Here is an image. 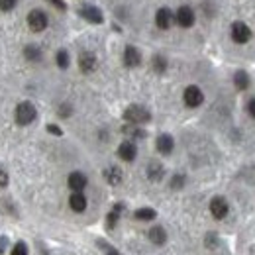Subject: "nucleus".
<instances>
[{
	"label": "nucleus",
	"instance_id": "nucleus-28",
	"mask_svg": "<svg viewBox=\"0 0 255 255\" xmlns=\"http://www.w3.org/2000/svg\"><path fill=\"white\" fill-rule=\"evenodd\" d=\"M183 185H185V177H183V175H175L173 181H171V187H173V189H181Z\"/></svg>",
	"mask_w": 255,
	"mask_h": 255
},
{
	"label": "nucleus",
	"instance_id": "nucleus-33",
	"mask_svg": "<svg viewBox=\"0 0 255 255\" xmlns=\"http://www.w3.org/2000/svg\"><path fill=\"white\" fill-rule=\"evenodd\" d=\"M69 112H71V108H69V106H61V110H59V114H61V116H69Z\"/></svg>",
	"mask_w": 255,
	"mask_h": 255
},
{
	"label": "nucleus",
	"instance_id": "nucleus-1",
	"mask_svg": "<svg viewBox=\"0 0 255 255\" xmlns=\"http://www.w3.org/2000/svg\"><path fill=\"white\" fill-rule=\"evenodd\" d=\"M124 120L129 122V124H145V122H149L151 120V114H149V110L145 108V106H139V104H131V106H128L126 112H124Z\"/></svg>",
	"mask_w": 255,
	"mask_h": 255
},
{
	"label": "nucleus",
	"instance_id": "nucleus-16",
	"mask_svg": "<svg viewBox=\"0 0 255 255\" xmlns=\"http://www.w3.org/2000/svg\"><path fill=\"white\" fill-rule=\"evenodd\" d=\"M147 177H149V181H161L163 179V165L157 163V161H151L149 165H147Z\"/></svg>",
	"mask_w": 255,
	"mask_h": 255
},
{
	"label": "nucleus",
	"instance_id": "nucleus-6",
	"mask_svg": "<svg viewBox=\"0 0 255 255\" xmlns=\"http://www.w3.org/2000/svg\"><path fill=\"white\" fill-rule=\"evenodd\" d=\"M210 212H212V216H214L216 220L226 218V214H228V202H226L224 196H214V198L210 200Z\"/></svg>",
	"mask_w": 255,
	"mask_h": 255
},
{
	"label": "nucleus",
	"instance_id": "nucleus-10",
	"mask_svg": "<svg viewBox=\"0 0 255 255\" xmlns=\"http://www.w3.org/2000/svg\"><path fill=\"white\" fill-rule=\"evenodd\" d=\"M81 16L85 20H89L91 24H102V12L96 6H83L81 8Z\"/></svg>",
	"mask_w": 255,
	"mask_h": 255
},
{
	"label": "nucleus",
	"instance_id": "nucleus-12",
	"mask_svg": "<svg viewBox=\"0 0 255 255\" xmlns=\"http://www.w3.org/2000/svg\"><path fill=\"white\" fill-rule=\"evenodd\" d=\"M69 206L75 212H83L87 208V196L83 192H73L71 198H69Z\"/></svg>",
	"mask_w": 255,
	"mask_h": 255
},
{
	"label": "nucleus",
	"instance_id": "nucleus-23",
	"mask_svg": "<svg viewBox=\"0 0 255 255\" xmlns=\"http://www.w3.org/2000/svg\"><path fill=\"white\" fill-rule=\"evenodd\" d=\"M124 133L128 135H133V137H145V131L141 128H137V124H131V126L124 128Z\"/></svg>",
	"mask_w": 255,
	"mask_h": 255
},
{
	"label": "nucleus",
	"instance_id": "nucleus-11",
	"mask_svg": "<svg viewBox=\"0 0 255 255\" xmlns=\"http://www.w3.org/2000/svg\"><path fill=\"white\" fill-rule=\"evenodd\" d=\"M79 67H81L83 73H93L96 69V57L93 53H89V51L81 53V57H79Z\"/></svg>",
	"mask_w": 255,
	"mask_h": 255
},
{
	"label": "nucleus",
	"instance_id": "nucleus-3",
	"mask_svg": "<svg viewBox=\"0 0 255 255\" xmlns=\"http://www.w3.org/2000/svg\"><path fill=\"white\" fill-rule=\"evenodd\" d=\"M47 24H49V20H47V14L45 12H41V10H32L30 14H28V26H30V30L35 33L43 32L45 28H47Z\"/></svg>",
	"mask_w": 255,
	"mask_h": 255
},
{
	"label": "nucleus",
	"instance_id": "nucleus-13",
	"mask_svg": "<svg viewBox=\"0 0 255 255\" xmlns=\"http://www.w3.org/2000/svg\"><path fill=\"white\" fill-rule=\"evenodd\" d=\"M118 155H120V159H124V161H133L135 155H137V149H135V145H133L131 141H124V143L118 147Z\"/></svg>",
	"mask_w": 255,
	"mask_h": 255
},
{
	"label": "nucleus",
	"instance_id": "nucleus-25",
	"mask_svg": "<svg viewBox=\"0 0 255 255\" xmlns=\"http://www.w3.org/2000/svg\"><path fill=\"white\" fill-rule=\"evenodd\" d=\"M57 65H59L61 69H67V67H69V55H67V51H63V49L57 53Z\"/></svg>",
	"mask_w": 255,
	"mask_h": 255
},
{
	"label": "nucleus",
	"instance_id": "nucleus-7",
	"mask_svg": "<svg viewBox=\"0 0 255 255\" xmlns=\"http://www.w3.org/2000/svg\"><path fill=\"white\" fill-rule=\"evenodd\" d=\"M177 24L181 28H191L192 24H194V12H192V8H189V6H181L179 8V12H177Z\"/></svg>",
	"mask_w": 255,
	"mask_h": 255
},
{
	"label": "nucleus",
	"instance_id": "nucleus-18",
	"mask_svg": "<svg viewBox=\"0 0 255 255\" xmlns=\"http://www.w3.org/2000/svg\"><path fill=\"white\" fill-rule=\"evenodd\" d=\"M149 240H151L155 246H163V244L167 242V234H165V230H163L161 226H155V228L149 230Z\"/></svg>",
	"mask_w": 255,
	"mask_h": 255
},
{
	"label": "nucleus",
	"instance_id": "nucleus-26",
	"mask_svg": "<svg viewBox=\"0 0 255 255\" xmlns=\"http://www.w3.org/2000/svg\"><path fill=\"white\" fill-rule=\"evenodd\" d=\"M10 255H28V248H26V244H24V242L16 244V246H14V250H12V254H10Z\"/></svg>",
	"mask_w": 255,
	"mask_h": 255
},
{
	"label": "nucleus",
	"instance_id": "nucleus-15",
	"mask_svg": "<svg viewBox=\"0 0 255 255\" xmlns=\"http://www.w3.org/2000/svg\"><path fill=\"white\" fill-rule=\"evenodd\" d=\"M124 63L128 67H137V65L141 63V55H139V51L135 47H131V45L126 47V51H124Z\"/></svg>",
	"mask_w": 255,
	"mask_h": 255
},
{
	"label": "nucleus",
	"instance_id": "nucleus-2",
	"mask_svg": "<svg viewBox=\"0 0 255 255\" xmlns=\"http://www.w3.org/2000/svg\"><path fill=\"white\" fill-rule=\"evenodd\" d=\"M35 118H37V110H35V106H33L32 102H22V104H18V108H16V122H18L20 126L32 124Z\"/></svg>",
	"mask_w": 255,
	"mask_h": 255
},
{
	"label": "nucleus",
	"instance_id": "nucleus-19",
	"mask_svg": "<svg viewBox=\"0 0 255 255\" xmlns=\"http://www.w3.org/2000/svg\"><path fill=\"white\" fill-rule=\"evenodd\" d=\"M234 83H236V87H238L240 91H246V89L250 87V77H248V73H246V71H238V73L234 75Z\"/></svg>",
	"mask_w": 255,
	"mask_h": 255
},
{
	"label": "nucleus",
	"instance_id": "nucleus-14",
	"mask_svg": "<svg viewBox=\"0 0 255 255\" xmlns=\"http://www.w3.org/2000/svg\"><path fill=\"white\" fill-rule=\"evenodd\" d=\"M173 147H175V141H173V137L169 133H163V135L157 137V149H159V153L169 155L173 151Z\"/></svg>",
	"mask_w": 255,
	"mask_h": 255
},
{
	"label": "nucleus",
	"instance_id": "nucleus-35",
	"mask_svg": "<svg viewBox=\"0 0 255 255\" xmlns=\"http://www.w3.org/2000/svg\"><path fill=\"white\" fill-rule=\"evenodd\" d=\"M106 255H122V254H118L114 248H108V250H106Z\"/></svg>",
	"mask_w": 255,
	"mask_h": 255
},
{
	"label": "nucleus",
	"instance_id": "nucleus-29",
	"mask_svg": "<svg viewBox=\"0 0 255 255\" xmlns=\"http://www.w3.org/2000/svg\"><path fill=\"white\" fill-rule=\"evenodd\" d=\"M8 185V173L0 169V187H6Z\"/></svg>",
	"mask_w": 255,
	"mask_h": 255
},
{
	"label": "nucleus",
	"instance_id": "nucleus-27",
	"mask_svg": "<svg viewBox=\"0 0 255 255\" xmlns=\"http://www.w3.org/2000/svg\"><path fill=\"white\" fill-rule=\"evenodd\" d=\"M16 4H18V0H0V10L8 12V10L16 8Z\"/></svg>",
	"mask_w": 255,
	"mask_h": 255
},
{
	"label": "nucleus",
	"instance_id": "nucleus-4",
	"mask_svg": "<svg viewBox=\"0 0 255 255\" xmlns=\"http://www.w3.org/2000/svg\"><path fill=\"white\" fill-rule=\"evenodd\" d=\"M230 33H232V39H234L236 43H248V41L252 39V30H250L244 22H234Z\"/></svg>",
	"mask_w": 255,
	"mask_h": 255
},
{
	"label": "nucleus",
	"instance_id": "nucleus-30",
	"mask_svg": "<svg viewBox=\"0 0 255 255\" xmlns=\"http://www.w3.org/2000/svg\"><path fill=\"white\" fill-rule=\"evenodd\" d=\"M47 131H49V133H53V135H61V133H63V131H61V128L53 126V124H49V126H47Z\"/></svg>",
	"mask_w": 255,
	"mask_h": 255
},
{
	"label": "nucleus",
	"instance_id": "nucleus-20",
	"mask_svg": "<svg viewBox=\"0 0 255 255\" xmlns=\"http://www.w3.org/2000/svg\"><path fill=\"white\" fill-rule=\"evenodd\" d=\"M155 216H157V212H155L153 208H139V210H135V218H137V220H141V222L153 220Z\"/></svg>",
	"mask_w": 255,
	"mask_h": 255
},
{
	"label": "nucleus",
	"instance_id": "nucleus-21",
	"mask_svg": "<svg viewBox=\"0 0 255 255\" xmlns=\"http://www.w3.org/2000/svg\"><path fill=\"white\" fill-rule=\"evenodd\" d=\"M24 55H26V59H30V61H39V59H41V51H39V47H35V45H26V47H24Z\"/></svg>",
	"mask_w": 255,
	"mask_h": 255
},
{
	"label": "nucleus",
	"instance_id": "nucleus-9",
	"mask_svg": "<svg viewBox=\"0 0 255 255\" xmlns=\"http://www.w3.org/2000/svg\"><path fill=\"white\" fill-rule=\"evenodd\" d=\"M67 183H69V189H71V191L81 192L83 189H85V187H87V177H85L83 173L75 171V173H71V175H69Z\"/></svg>",
	"mask_w": 255,
	"mask_h": 255
},
{
	"label": "nucleus",
	"instance_id": "nucleus-17",
	"mask_svg": "<svg viewBox=\"0 0 255 255\" xmlns=\"http://www.w3.org/2000/svg\"><path fill=\"white\" fill-rule=\"evenodd\" d=\"M104 179L110 183V185H120L122 183V171L118 167H108L104 171Z\"/></svg>",
	"mask_w": 255,
	"mask_h": 255
},
{
	"label": "nucleus",
	"instance_id": "nucleus-31",
	"mask_svg": "<svg viewBox=\"0 0 255 255\" xmlns=\"http://www.w3.org/2000/svg\"><path fill=\"white\" fill-rule=\"evenodd\" d=\"M49 4H53V6H57L59 10H65V2L63 0H47Z\"/></svg>",
	"mask_w": 255,
	"mask_h": 255
},
{
	"label": "nucleus",
	"instance_id": "nucleus-24",
	"mask_svg": "<svg viewBox=\"0 0 255 255\" xmlns=\"http://www.w3.org/2000/svg\"><path fill=\"white\" fill-rule=\"evenodd\" d=\"M153 69H155L157 73H163V71L167 69V61H165V57L155 55V57H153Z\"/></svg>",
	"mask_w": 255,
	"mask_h": 255
},
{
	"label": "nucleus",
	"instance_id": "nucleus-8",
	"mask_svg": "<svg viewBox=\"0 0 255 255\" xmlns=\"http://www.w3.org/2000/svg\"><path fill=\"white\" fill-rule=\"evenodd\" d=\"M155 24H157V28H161V30L171 28V24H173V12L169 8H159L157 14H155Z\"/></svg>",
	"mask_w": 255,
	"mask_h": 255
},
{
	"label": "nucleus",
	"instance_id": "nucleus-5",
	"mask_svg": "<svg viewBox=\"0 0 255 255\" xmlns=\"http://www.w3.org/2000/svg\"><path fill=\"white\" fill-rule=\"evenodd\" d=\"M183 100H185V104H187L189 108H196V106H200V104L204 102V95H202V91H200L198 87L191 85V87L185 89Z\"/></svg>",
	"mask_w": 255,
	"mask_h": 255
},
{
	"label": "nucleus",
	"instance_id": "nucleus-22",
	"mask_svg": "<svg viewBox=\"0 0 255 255\" xmlns=\"http://www.w3.org/2000/svg\"><path fill=\"white\" fill-rule=\"evenodd\" d=\"M122 204H116L114 208H112V212L108 214V220H106V224H108V228H114L116 226V222H118V218H120V212H122Z\"/></svg>",
	"mask_w": 255,
	"mask_h": 255
},
{
	"label": "nucleus",
	"instance_id": "nucleus-32",
	"mask_svg": "<svg viewBox=\"0 0 255 255\" xmlns=\"http://www.w3.org/2000/svg\"><path fill=\"white\" fill-rule=\"evenodd\" d=\"M248 112H250V114L255 118V98H252V100H250V104H248Z\"/></svg>",
	"mask_w": 255,
	"mask_h": 255
},
{
	"label": "nucleus",
	"instance_id": "nucleus-34",
	"mask_svg": "<svg viewBox=\"0 0 255 255\" xmlns=\"http://www.w3.org/2000/svg\"><path fill=\"white\" fill-rule=\"evenodd\" d=\"M4 246H6V238H0V254H4Z\"/></svg>",
	"mask_w": 255,
	"mask_h": 255
}]
</instances>
